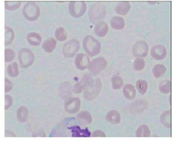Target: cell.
Wrapping results in <instances>:
<instances>
[{"label":"cell","mask_w":177,"mask_h":141,"mask_svg":"<svg viewBox=\"0 0 177 141\" xmlns=\"http://www.w3.org/2000/svg\"><path fill=\"white\" fill-rule=\"evenodd\" d=\"M83 46L86 52L90 56L97 55L101 50L100 42L90 35H87L84 38Z\"/></svg>","instance_id":"cell-1"},{"label":"cell","mask_w":177,"mask_h":141,"mask_svg":"<svg viewBox=\"0 0 177 141\" xmlns=\"http://www.w3.org/2000/svg\"><path fill=\"white\" fill-rule=\"evenodd\" d=\"M40 9L35 2H29L26 3L22 9V13L24 17L30 21L36 20L40 15Z\"/></svg>","instance_id":"cell-2"},{"label":"cell","mask_w":177,"mask_h":141,"mask_svg":"<svg viewBox=\"0 0 177 141\" xmlns=\"http://www.w3.org/2000/svg\"><path fill=\"white\" fill-rule=\"evenodd\" d=\"M101 87V83L99 79L92 80L84 89V98L87 100L94 99L99 93Z\"/></svg>","instance_id":"cell-3"},{"label":"cell","mask_w":177,"mask_h":141,"mask_svg":"<svg viewBox=\"0 0 177 141\" xmlns=\"http://www.w3.org/2000/svg\"><path fill=\"white\" fill-rule=\"evenodd\" d=\"M18 58L21 67L26 68L33 64L35 57L33 53L30 50L24 48L21 49L19 51Z\"/></svg>","instance_id":"cell-4"},{"label":"cell","mask_w":177,"mask_h":141,"mask_svg":"<svg viewBox=\"0 0 177 141\" xmlns=\"http://www.w3.org/2000/svg\"><path fill=\"white\" fill-rule=\"evenodd\" d=\"M79 47L78 41L73 39L66 42L63 47V52L65 57L71 58L73 57L78 51Z\"/></svg>","instance_id":"cell-5"},{"label":"cell","mask_w":177,"mask_h":141,"mask_svg":"<svg viewBox=\"0 0 177 141\" xmlns=\"http://www.w3.org/2000/svg\"><path fill=\"white\" fill-rule=\"evenodd\" d=\"M68 8L69 12L72 16L78 17L83 15L85 12L86 5L84 2H71L69 4Z\"/></svg>","instance_id":"cell-6"},{"label":"cell","mask_w":177,"mask_h":141,"mask_svg":"<svg viewBox=\"0 0 177 141\" xmlns=\"http://www.w3.org/2000/svg\"><path fill=\"white\" fill-rule=\"evenodd\" d=\"M104 6L100 4H95L90 8V17L93 22H96L103 18L106 13Z\"/></svg>","instance_id":"cell-7"},{"label":"cell","mask_w":177,"mask_h":141,"mask_svg":"<svg viewBox=\"0 0 177 141\" xmlns=\"http://www.w3.org/2000/svg\"><path fill=\"white\" fill-rule=\"evenodd\" d=\"M107 65V62L103 57H100L92 60L89 65L88 69L94 75L99 73L104 69Z\"/></svg>","instance_id":"cell-8"},{"label":"cell","mask_w":177,"mask_h":141,"mask_svg":"<svg viewBox=\"0 0 177 141\" xmlns=\"http://www.w3.org/2000/svg\"><path fill=\"white\" fill-rule=\"evenodd\" d=\"M148 51V45L145 42L143 41H137L134 44L132 48L133 53L136 57H145L147 54Z\"/></svg>","instance_id":"cell-9"},{"label":"cell","mask_w":177,"mask_h":141,"mask_svg":"<svg viewBox=\"0 0 177 141\" xmlns=\"http://www.w3.org/2000/svg\"><path fill=\"white\" fill-rule=\"evenodd\" d=\"M80 101L77 97H72L68 99L65 102V108L66 111L71 113L78 112L80 108Z\"/></svg>","instance_id":"cell-10"},{"label":"cell","mask_w":177,"mask_h":141,"mask_svg":"<svg viewBox=\"0 0 177 141\" xmlns=\"http://www.w3.org/2000/svg\"><path fill=\"white\" fill-rule=\"evenodd\" d=\"M167 51L163 45H157L153 46L151 50V54L152 57L157 60L163 59L165 57Z\"/></svg>","instance_id":"cell-11"},{"label":"cell","mask_w":177,"mask_h":141,"mask_svg":"<svg viewBox=\"0 0 177 141\" xmlns=\"http://www.w3.org/2000/svg\"><path fill=\"white\" fill-rule=\"evenodd\" d=\"M89 62L90 60L88 57L83 53L77 54L75 61L76 67L80 70L85 69L89 66Z\"/></svg>","instance_id":"cell-12"},{"label":"cell","mask_w":177,"mask_h":141,"mask_svg":"<svg viewBox=\"0 0 177 141\" xmlns=\"http://www.w3.org/2000/svg\"><path fill=\"white\" fill-rule=\"evenodd\" d=\"M92 80V77L90 74H87L85 75L80 81L74 86V92L76 93H80Z\"/></svg>","instance_id":"cell-13"},{"label":"cell","mask_w":177,"mask_h":141,"mask_svg":"<svg viewBox=\"0 0 177 141\" xmlns=\"http://www.w3.org/2000/svg\"><path fill=\"white\" fill-rule=\"evenodd\" d=\"M69 128L71 129L72 137H88L90 136V133L88 129H82L78 126H73Z\"/></svg>","instance_id":"cell-14"},{"label":"cell","mask_w":177,"mask_h":141,"mask_svg":"<svg viewBox=\"0 0 177 141\" xmlns=\"http://www.w3.org/2000/svg\"><path fill=\"white\" fill-rule=\"evenodd\" d=\"M56 44L55 39L52 37L46 39L43 43L42 47L43 50L48 53L52 52L55 49Z\"/></svg>","instance_id":"cell-15"},{"label":"cell","mask_w":177,"mask_h":141,"mask_svg":"<svg viewBox=\"0 0 177 141\" xmlns=\"http://www.w3.org/2000/svg\"><path fill=\"white\" fill-rule=\"evenodd\" d=\"M77 118L79 122L83 125L90 124L92 120L91 115L86 110L82 111L79 113L77 116Z\"/></svg>","instance_id":"cell-16"},{"label":"cell","mask_w":177,"mask_h":141,"mask_svg":"<svg viewBox=\"0 0 177 141\" xmlns=\"http://www.w3.org/2000/svg\"><path fill=\"white\" fill-rule=\"evenodd\" d=\"M130 8L129 3L128 2H120L117 3L115 7L116 12L121 15H126Z\"/></svg>","instance_id":"cell-17"},{"label":"cell","mask_w":177,"mask_h":141,"mask_svg":"<svg viewBox=\"0 0 177 141\" xmlns=\"http://www.w3.org/2000/svg\"><path fill=\"white\" fill-rule=\"evenodd\" d=\"M105 118L110 123L116 124L120 122L121 120V116L117 111L112 110L107 113L106 115Z\"/></svg>","instance_id":"cell-18"},{"label":"cell","mask_w":177,"mask_h":141,"mask_svg":"<svg viewBox=\"0 0 177 141\" xmlns=\"http://www.w3.org/2000/svg\"><path fill=\"white\" fill-rule=\"evenodd\" d=\"M108 28L107 24L104 21H100L95 25L94 31L95 34L100 37L105 36L108 32Z\"/></svg>","instance_id":"cell-19"},{"label":"cell","mask_w":177,"mask_h":141,"mask_svg":"<svg viewBox=\"0 0 177 141\" xmlns=\"http://www.w3.org/2000/svg\"><path fill=\"white\" fill-rule=\"evenodd\" d=\"M27 38L28 42L33 46H38L41 42L42 38L40 35L36 32H32L29 33Z\"/></svg>","instance_id":"cell-20"},{"label":"cell","mask_w":177,"mask_h":141,"mask_svg":"<svg viewBox=\"0 0 177 141\" xmlns=\"http://www.w3.org/2000/svg\"><path fill=\"white\" fill-rule=\"evenodd\" d=\"M29 112L27 108L24 106L19 107L17 110L16 116L18 121L21 123L26 122L28 118Z\"/></svg>","instance_id":"cell-21"},{"label":"cell","mask_w":177,"mask_h":141,"mask_svg":"<svg viewBox=\"0 0 177 141\" xmlns=\"http://www.w3.org/2000/svg\"><path fill=\"white\" fill-rule=\"evenodd\" d=\"M123 92L126 98L131 100L134 98L136 91L133 86L130 84H127L124 87Z\"/></svg>","instance_id":"cell-22"},{"label":"cell","mask_w":177,"mask_h":141,"mask_svg":"<svg viewBox=\"0 0 177 141\" xmlns=\"http://www.w3.org/2000/svg\"><path fill=\"white\" fill-rule=\"evenodd\" d=\"M110 23L113 28L118 30L122 29L125 24L124 19L119 16H115L112 17L110 20Z\"/></svg>","instance_id":"cell-23"},{"label":"cell","mask_w":177,"mask_h":141,"mask_svg":"<svg viewBox=\"0 0 177 141\" xmlns=\"http://www.w3.org/2000/svg\"><path fill=\"white\" fill-rule=\"evenodd\" d=\"M5 43L6 45L10 44L14 37V33L13 30L9 26H5Z\"/></svg>","instance_id":"cell-24"},{"label":"cell","mask_w":177,"mask_h":141,"mask_svg":"<svg viewBox=\"0 0 177 141\" xmlns=\"http://www.w3.org/2000/svg\"><path fill=\"white\" fill-rule=\"evenodd\" d=\"M7 71L8 75L12 77H16L19 74L18 65L15 62L10 63L7 68Z\"/></svg>","instance_id":"cell-25"},{"label":"cell","mask_w":177,"mask_h":141,"mask_svg":"<svg viewBox=\"0 0 177 141\" xmlns=\"http://www.w3.org/2000/svg\"><path fill=\"white\" fill-rule=\"evenodd\" d=\"M136 136L137 137H148L150 135V131L146 125L140 126L136 131Z\"/></svg>","instance_id":"cell-26"},{"label":"cell","mask_w":177,"mask_h":141,"mask_svg":"<svg viewBox=\"0 0 177 141\" xmlns=\"http://www.w3.org/2000/svg\"><path fill=\"white\" fill-rule=\"evenodd\" d=\"M166 68L162 64H157L152 69V73L153 76L158 78L163 76L166 71Z\"/></svg>","instance_id":"cell-27"},{"label":"cell","mask_w":177,"mask_h":141,"mask_svg":"<svg viewBox=\"0 0 177 141\" xmlns=\"http://www.w3.org/2000/svg\"><path fill=\"white\" fill-rule=\"evenodd\" d=\"M55 35L58 41L62 42L66 40L67 37L65 30L61 27H59L56 29Z\"/></svg>","instance_id":"cell-28"},{"label":"cell","mask_w":177,"mask_h":141,"mask_svg":"<svg viewBox=\"0 0 177 141\" xmlns=\"http://www.w3.org/2000/svg\"><path fill=\"white\" fill-rule=\"evenodd\" d=\"M137 89L139 92L142 95L145 93L148 88V83L145 80H139L136 83Z\"/></svg>","instance_id":"cell-29"},{"label":"cell","mask_w":177,"mask_h":141,"mask_svg":"<svg viewBox=\"0 0 177 141\" xmlns=\"http://www.w3.org/2000/svg\"><path fill=\"white\" fill-rule=\"evenodd\" d=\"M160 121L162 124L167 128L171 125V114L169 111L163 113L160 117Z\"/></svg>","instance_id":"cell-30"},{"label":"cell","mask_w":177,"mask_h":141,"mask_svg":"<svg viewBox=\"0 0 177 141\" xmlns=\"http://www.w3.org/2000/svg\"><path fill=\"white\" fill-rule=\"evenodd\" d=\"M20 1H5V7L6 9L9 11H13L18 9L20 6Z\"/></svg>","instance_id":"cell-31"},{"label":"cell","mask_w":177,"mask_h":141,"mask_svg":"<svg viewBox=\"0 0 177 141\" xmlns=\"http://www.w3.org/2000/svg\"><path fill=\"white\" fill-rule=\"evenodd\" d=\"M112 87L114 89L121 88L123 84V82L121 78L117 75L114 76L112 78Z\"/></svg>","instance_id":"cell-32"},{"label":"cell","mask_w":177,"mask_h":141,"mask_svg":"<svg viewBox=\"0 0 177 141\" xmlns=\"http://www.w3.org/2000/svg\"><path fill=\"white\" fill-rule=\"evenodd\" d=\"M159 88L162 93L167 94L171 91V83L169 80H165L162 81L160 84Z\"/></svg>","instance_id":"cell-33"},{"label":"cell","mask_w":177,"mask_h":141,"mask_svg":"<svg viewBox=\"0 0 177 141\" xmlns=\"http://www.w3.org/2000/svg\"><path fill=\"white\" fill-rule=\"evenodd\" d=\"M5 60L6 62H9L13 60L14 58L15 53L10 49H6L5 50Z\"/></svg>","instance_id":"cell-34"},{"label":"cell","mask_w":177,"mask_h":141,"mask_svg":"<svg viewBox=\"0 0 177 141\" xmlns=\"http://www.w3.org/2000/svg\"><path fill=\"white\" fill-rule=\"evenodd\" d=\"M145 65L144 59L141 58H137L134 61L133 67L136 70H140L143 69Z\"/></svg>","instance_id":"cell-35"},{"label":"cell","mask_w":177,"mask_h":141,"mask_svg":"<svg viewBox=\"0 0 177 141\" xmlns=\"http://www.w3.org/2000/svg\"><path fill=\"white\" fill-rule=\"evenodd\" d=\"M13 99L12 97L9 95H5V109H8L12 105Z\"/></svg>","instance_id":"cell-36"},{"label":"cell","mask_w":177,"mask_h":141,"mask_svg":"<svg viewBox=\"0 0 177 141\" xmlns=\"http://www.w3.org/2000/svg\"><path fill=\"white\" fill-rule=\"evenodd\" d=\"M13 84L12 82L6 78H5V93L10 92L12 89Z\"/></svg>","instance_id":"cell-37"},{"label":"cell","mask_w":177,"mask_h":141,"mask_svg":"<svg viewBox=\"0 0 177 141\" xmlns=\"http://www.w3.org/2000/svg\"><path fill=\"white\" fill-rule=\"evenodd\" d=\"M92 136L94 137H105L106 135L102 131L100 130H96L93 133Z\"/></svg>","instance_id":"cell-38"},{"label":"cell","mask_w":177,"mask_h":141,"mask_svg":"<svg viewBox=\"0 0 177 141\" xmlns=\"http://www.w3.org/2000/svg\"><path fill=\"white\" fill-rule=\"evenodd\" d=\"M5 136L6 137L16 136L15 135L13 132L8 131H5Z\"/></svg>","instance_id":"cell-39"}]
</instances>
